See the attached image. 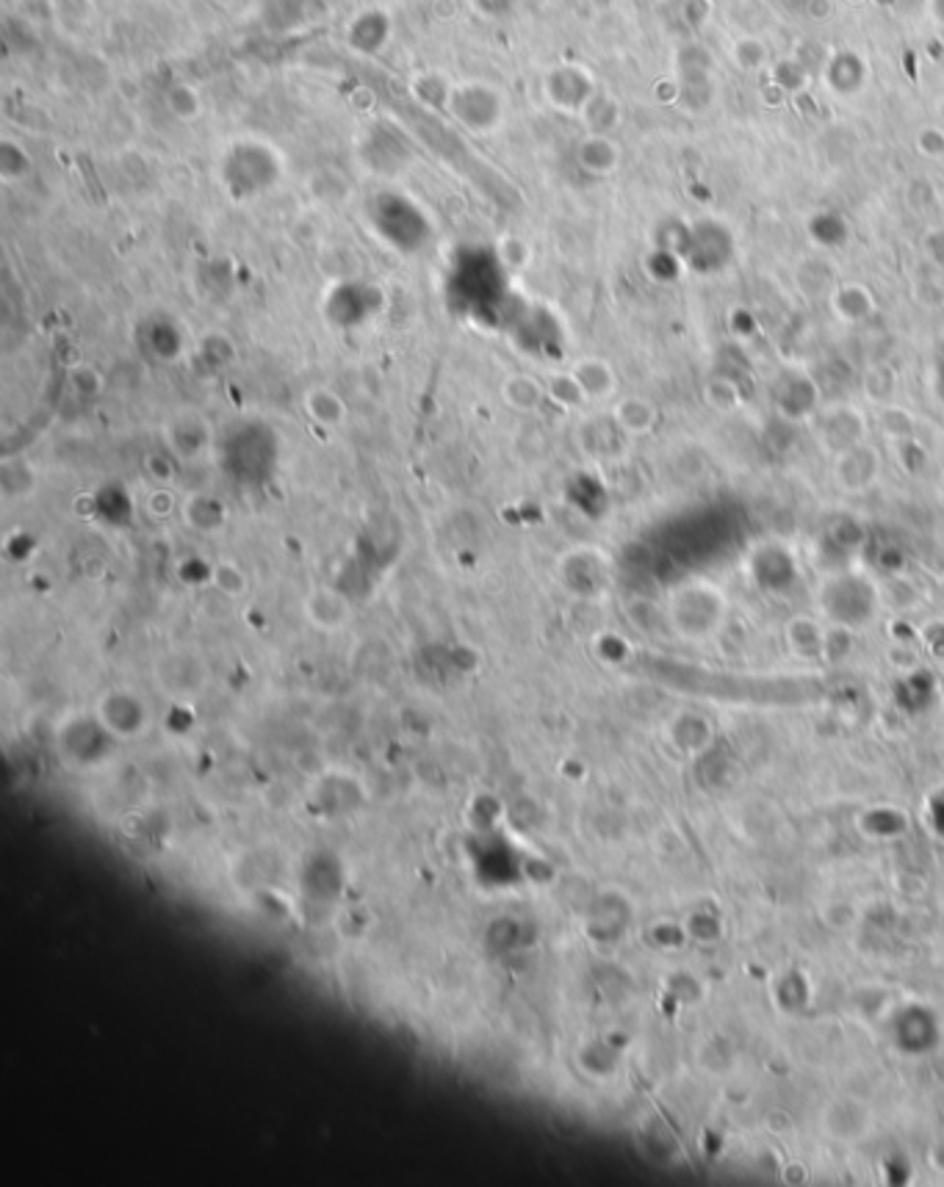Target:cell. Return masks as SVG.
<instances>
[{
    "mask_svg": "<svg viewBox=\"0 0 944 1187\" xmlns=\"http://www.w3.org/2000/svg\"><path fill=\"white\" fill-rule=\"evenodd\" d=\"M446 111L460 128H466L474 137H490L504 126L507 117V97L499 86L488 80H463L449 89L446 97Z\"/></svg>",
    "mask_w": 944,
    "mask_h": 1187,
    "instance_id": "obj_1",
    "label": "cell"
},
{
    "mask_svg": "<svg viewBox=\"0 0 944 1187\" xmlns=\"http://www.w3.org/2000/svg\"><path fill=\"white\" fill-rule=\"evenodd\" d=\"M91 715L115 742H133V739L148 737V731L153 728V706L142 693L131 687L106 689L97 698Z\"/></svg>",
    "mask_w": 944,
    "mask_h": 1187,
    "instance_id": "obj_2",
    "label": "cell"
},
{
    "mask_svg": "<svg viewBox=\"0 0 944 1187\" xmlns=\"http://www.w3.org/2000/svg\"><path fill=\"white\" fill-rule=\"evenodd\" d=\"M153 684L164 698L194 700L208 684V667L192 647H170L155 656Z\"/></svg>",
    "mask_w": 944,
    "mask_h": 1187,
    "instance_id": "obj_3",
    "label": "cell"
},
{
    "mask_svg": "<svg viewBox=\"0 0 944 1187\" xmlns=\"http://www.w3.org/2000/svg\"><path fill=\"white\" fill-rule=\"evenodd\" d=\"M164 440L177 460L194 462L203 460L211 451L214 429L205 421V415L194 413V410H181V413H175L166 421Z\"/></svg>",
    "mask_w": 944,
    "mask_h": 1187,
    "instance_id": "obj_4",
    "label": "cell"
},
{
    "mask_svg": "<svg viewBox=\"0 0 944 1187\" xmlns=\"http://www.w3.org/2000/svg\"><path fill=\"white\" fill-rule=\"evenodd\" d=\"M302 614L311 623V629L322 631V634H338L352 620V603L336 587L316 585L302 598Z\"/></svg>",
    "mask_w": 944,
    "mask_h": 1187,
    "instance_id": "obj_5",
    "label": "cell"
},
{
    "mask_svg": "<svg viewBox=\"0 0 944 1187\" xmlns=\"http://www.w3.org/2000/svg\"><path fill=\"white\" fill-rule=\"evenodd\" d=\"M302 413L319 424L322 429H341L349 418V407L341 399V393L333 391L330 385H311L302 391Z\"/></svg>",
    "mask_w": 944,
    "mask_h": 1187,
    "instance_id": "obj_6",
    "label": "cell"
},
{
    "mask_svg": "<svg viewBox=\"0 0 944 1187\" xmlns=\"http://www.w3.org/2000/svg\"><path fill=\"white\" fill-rule=\"evenodd\" d=\"M499 399L507 410L518 415L538 413L543 407V399H546V388L538 377L532 374H507L499 385Z\"/></svg>",
    "mask_w": 944,
    "mask_h": 1187,
    "instance_id": "obj_7",
    "label": "cell"
},
{
    "mask_svg": "<svg viewBox=\"0 0 944 1187\" xmlns=\"http://www.w3.org/2000/svg\"><path fill=\"white\" fill-rule=\"evenodd\" d=\"M40 488V471L29 457H7L0 462V496L7 504L29 501Z\"/></svg>",
    "mask_w": 944,
    "mask_h": 1187,
    "instance_id": "obj_8",
    "label": "cell"
},
{
    "mask_svg": "<svg viewBox=\"0 0 944 1187\" xmlns=\"http://www.w3.org/2000/svg\"><path fill=\"white\" fill-rule=\"evenodd\" d=\"M183 518H186L188 526L197 529V532L214 534L219 532V529H225L228 512H225L223 501L214 499V496L194 493L192 499H186V504H183Z\"/></svg>",
    "mask_w": 944,
    "mask_h": 1187,
    "instance_id": "obj_9",
    "label": "cell"
},
{
    "mask_svg": "<svg viewBox=\"0 0 944 1187\" xmlns=\"http://www.w3.org/2000/svg\"><path fill=\"white\" fill-rule=\"evenodd\" d=\"M208 579H211L214 590L223 592L230 601H239V598H245L247 592H250V579H247L245 568H241L236 559H219L211 568Z\"/></svg>",
    "mask_w": 944,
    "mask_h": 1187,
    "instance_id": "obj_10",
    "label": "cell"
},
{
    "mask_svg": "<svg viewBox=\"0 0 944 1187\" xmlns=\"http://www.w3.org/2000/svg\"><path fill=\"white\" fill-rule=\"evenodd\" d=\"M31 170H34V159H31L29 150L20 142H14V139H3L0 142V177L7 183H18L29 177Z\"/></svg>",
    "mask_w": 944,
    "mask_h": 1187,
    "instance_id": "obj_11",
    "label": "cell"
},
{
    "mask_svg": "<svg viewBox=\"0 0 944 1187\" xmlns=\"http://www.w3.org/2000/svg\"><path fill=\"white\" fill-rule=\"evenodd\" d=\"M571 377H574L576 388H579V393H585V396H604V393L609 391V385H612L609 369L604 363H598V360H579V363L571 369Z\"/></svg>",
    "mask_w": 944,
    "mask_h": 1187,
    "instance_id": "obj_12",
    "label": "cell"
},
{
    "mask_svg": "<svg viewBox=\"0 0 944 1187\" xmlns=\"http://www.w3.org/2000/svg\"><path fill=\"white\" fill-rule=\"evenodd\" d=\"M166 108L181 122H194L203 117V97L192 84H175L166 91Z\"/></svg>",
    "mask_w": 944,
    "mask_h": 1187,
    "instance_id": "obj_13",
    "label": "cell"
},
{
    "mask_svg": "<svg viewBox=\"0 0 944 1187\" xmlns=\"http://www.w3.org/2000/svg\"><path fill=\"white\" fill-rule=\"evenodd\" d=\"M371 25V12H364L358 20H352L349 23V45L355 47V51L360 53H377L382 51V45L388 42V36H391V25H386V29H369Z\"/></svg>",
    "mask_w": 944,
    "mask_h": 1187,
    "instance_id": "obj_14",
    "label": "cell"
},
{
    "mask_svg": "<svg viewBox=\"0 0 944 1187\" xmlns=\"http://www.w3.org/2000/svg\"><path fill=\"white\" fill-rule=\"evenodd\" d=\"M579 161L590 172H607L612 166V144L604 139H587L579 148Z\"/></svg>",
    "mask_w": 944,
    "mask_h": 1187,
    "instance_id": "obj_15",
    "label": "cell"
},
{
    "mask_svg": "<svg viewBox=\"0 0 944 1187\" xmlns=\"http://www.w3.org/2000/svg\"><path fill=\"white\" fill-rule=\"evenodd\" d=\"M527 258H530V250H527V244H523L521 239L510 236V239L501 241V261L510 269H521L523 263H527Z\"/></svg>",
    "mask_w": 944,
    "mask_h": 1187,
    "instance_id": "obj_16",
    "label": "cell"
},
{
    "mask_svg": "<svg viewBox=\"0 0 944 1187\" xmlns=\"http://www.w3.org/2000/svg\"><path fill=\"white\" fill-rule=\"evenodd\" d=\"M518 0H471V9L482 18H504L516 9Z\"/></svg>",
    "mask_w": 944,
    "mask_h": 1187,
    "instance_id": "obj_17",
    "label": "cell"
}]
</instances>
